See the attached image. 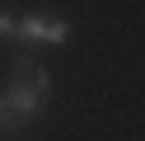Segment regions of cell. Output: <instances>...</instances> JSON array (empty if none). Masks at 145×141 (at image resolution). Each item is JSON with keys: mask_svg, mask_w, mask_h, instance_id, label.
Returning a JSON list of instances; mask_svg holds the SVG:
<instances>
[{"mask_svg": "<svg viewBox=\"0 0 145 141\" xmlns=\"http://www.w3.org/2000/svg\"><path fill=\"white\" fill-rule=\"evenodd\" d=\"M47 94H52L47 71H42L38 61H28V56H19V61H14V71H10V89H5V103H10L14 127H24V122H33V118H38Z\"/></svg>", "mask_w": 145, "mask_h": 141, "instance_id": "1", "label": "cell"}, {"mask_svg": "<svg viewBox=\"0 0 145 141\" xmlns=\"http://www.w3.org/2000/svg\"><path fill=\"white\" fill-rule=\"evenodd\" d=\"M14 33H19L24 42H52V47L70 42V24H66V19H56V14H24Z\"/></svg>", "mask_w": 145, "mask_h": 141, "instance_id": "2", "label": "cell"}, {"mask_svg": "<svg viewBox=\"0 0 145 141\" xmlns=\"http://www.w3.org/2000/svg\"><path fill=\"white\" fill-rule=\"evenodd\" d=\"M0 132H5V136H14V118H10V103H5V94H0Z\"/></svg>", "mask_w": 145, "mask_h": 141, "instance_id": "3", "label": "cell"}, {"mask_svg": "<svg viewBox=\"0 0 145 141\" xmlns=\"http://www.w3.org/2000/svg\"><path fill=\"white\" fill-rule=\"evenodd\" d=\"M14 28H19V19H14V14H10V9H0V38H10V33H14Z\"/></svg>", "mask_w": 145, "mask_h": 141, "instance_id": "4", "label": "cell"}]
</instances>
